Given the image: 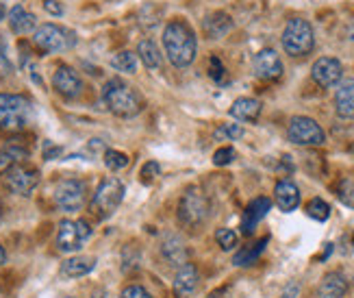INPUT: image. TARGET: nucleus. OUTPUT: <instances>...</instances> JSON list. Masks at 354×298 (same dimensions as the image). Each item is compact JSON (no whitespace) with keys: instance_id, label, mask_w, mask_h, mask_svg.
Returning a JSON list of instances; mask_svg holds the SVG:
<instances>
[{"instance_id":"obj_25","label":"nucleus","mask_w":354,"mask_h":298,"mask_svg":"<svg viewBox=\"0 0 354 298\" xmlns=\"http://www.w3.org/2000/svg\"><path fill=\"white\" fill-rule=\"evenodd\" d=\"M137 59H140L148 70H157L163 64V57H161V53L157 49V44L152 40H142L140 42V46H137Z\"/></svg>"},{"instance_id":"obj_35","label":"nucleus","mask_w":354,"mask_h":298,"mask_svg":"<svg viewBox=\"0 0 354 298\" xmlns=\"http://www.w3.org/2000/svg\"><path fill=\"white\" fill-rule=\"evenodd\" d=\"M13 72V66L7 57V46H5V40L0 37V78H5Z\"/></svg>"},{"instance_id":"obj_37","label":"nucleus","mask_w":354,"mask_h":298,"mask_svg":"<svg viewBox=\"0 0 354 298\" xmlns=\"http://www.w3.org/2000/svg\"><path fill=\"white\" fill-rule=\"evenodd\" d=\"M120 298H152V296L142 286H127L124 290H122Z\"/></svg>"},{"instance_id":"obj_11","label":"nucleus","mask_w":354,"mask_h":298,"mask_svg":"<svg viewBox=\"0 0 354 298\" xmlns=\"http://www.w3.org/2000/svg\"><path fill=\"white\" fill-rule=\"evenodd\" d=\"M5 183L13 194L28 196L39 185V172L26 164L13 166L5 172Z\"/></svg>"},{"instance_id":"obj_15","label":"nucleus","mask_w":354,"mask_h":298,"mask_svg":"<svg viewBox=\"0 0 354 298\" xmlns=\"http://www.w3.org/2000/svg\"><path fill=\"white\" fill-rule=\"evenodd\" d=\"M272 209V200L261 196V198H254L248 207H245L243 211V218H241V233L243 235H252L257 225L263 220V218L268 216V211Z\"/></svg>"},{"instance_id":"obj_42","label":"nucleus","mask_w":354,"mask_h":298,"mask_svg":"<svg viewBox=\"0 0 354 298\" xmlns=\"http://www.w3.org/2000/svg\"><path fill=\"white\" fill-rule=\"evenodd\" d=\"M5 261H7V253H5V248L0 246V265H3Z\"/></svg>"},{"instance_id":"obj_29","label":"nucleus","mask_w":354,"mask_h":298,"mask_svg":"<svg viewBox=\"0 0 354 298\" xmlns=\"http://www.w3.org/2000/svg\"><path fill=\"white\" fill-rule=\"evenodd\" d=\"M306 213L317 222H326L330 218V205L324 198H313V200H309V205H306Z\"/></svg>"},{"instance_id":"obj_27","label":"nucleus","mask_w":354,"mask_h":298,"mask_svg":"<svg viewBox=\"0 0 354 298\" xmlns=\"http://www.w3.org/2000/svg\"><path fill=\"white\" fill-rule=\"evenodd\" d=\"M28 159V150L22 146H7L0 150V172H7L13 166H20Z\"/></svg>"},{"instance_id":"obj_3","label":"nucleus","mask_w":354,"mask_h":298,"mask_svg":"<svg viewBox=\"0 0 354 298\" xmlns=\"http://www.w3.org/2000/svg\"><path fill=\"white\" fill-rule=\"evenodd\" d=\"M122 200H124V185H122V181L115 177L104 179L94 192V198L89 202V211L96 220H106V218L115 213Z\"/></svg>"},{"instance_id":"obj_6","label":"nucleus","mask_w":354,"mask_h":298,"mask_svg":"<svg viewBox=\"0 0 354 298\" xmlns=\"http://www.w3.org/2000/svg\"><path fill=\"white\" fill-rule=\"evenodd\" d=\"M30 103L20 94H0V129L22 131L28 120Z\"/></svg>"},{"instance_id":"obj_45","label":"nucleus","mask_w":354,"mask_h":298,"mask_svg":"<svg viewBox=\"0 0 354 298\" xmlns=\"http://www.w3.org/2000/svg\"><path fill=\"white\" fill-rule=\"evenodd\" d=\"M68 298H72V296H68Z\"/></svg>"},{"instance_id":"obj_5","label":"nucleus","mask_w":354,"mask_h":298,"mask_svg":"<svg viewBox=\"0 0 354 298\" xmlns=\"http://www.w3.org/2000/svg\"><path fill=\"white\" fill-rule=\"evenodd\" d=\"M209 213H211V207H209V200H207L205 192L192 187V190L183 194V198L178 202V222L183 227H187V229L203 227L209 220Z\"/></svg>"},{"instance_id":"obj_1","label":"nucleus","mask_w":354,"mask_h":298,"mask_svg":"<svg viewBox=\"0 0 354 298\" xmlns=\"http://www.w3.org/2000/svg\"><path fill=\"white\" fill-rule=\"evenodd\" d=\"M163 49L170 59V64L176 68H187L194 64L198 40L194 28L185 20H172L163 28Z\"/></svg>"},{"instance_id":"obj_28","label":"nucleus","mask_w":354,"mask_h":298,"mask_svg":"<svg viewBox=\"0 0 354 298\" xmlns=\"http://www.w3.org/2000/svg\"><path fill=\"white\" fill-rule=\"evenodd\" d=\"M111 68L124 74H135L137 70V53L133 55L131 51H122L115 57H111Z\"/></svg>"},{"instance_id":"obj_10","label":"nucleus","mask_w":354,"mask_h":298,"mask_svg":"<svg viewBox=\"0 0 354 298\" xmlns=\"http://www.w3.org/2000/svg\"><path fill=\"white\" fill-rule=\"evenodd\" d=\"M91 238L87 220H61L57 231V248L61 253H76Z\"/></svg>"},{"instance_id":"obj_19","label":"nucleus","mask_w":354,"mask_h":298,"mask_svg":"<svg viewBox=\"0 0 354 298\" xmlns=\"http://www.w3.org/2000/svg\"><path fill=\"white\" fill-rule=\"evenodd\" d=\"M346 292H348L346 277L342 272H328V274H324V279L319 281L315 296L317 298H344Z\"/></svg>"},{"instance_id":"obj_30","label":"nucleus","mask_w":354,"mask_h":298,"mask_svg":"<svg viewBox=\"0 0 354 298\" xmlns=\"http://www.w3.org/2000/svg\"><path fill=\"white\" fill-rule=\"evenodd\" d=\"M129 155L127 152H122V150H113V148H109V150H104V166L109 168V170H113V172H118V170H124L127 166H129Z\"/></svg>"},{"instance_id":"obj_7","label":"nucleus","mask_w":354,"mask_h":298,"mask_svg":"<svg viewBox=\"0 0 354 298\" xmlns=\"http://www.w3.org/2000/svg\"><path fill=\"white\" fill-rule=\"evenodd\" d=\"M33 42L39 51L44 53H66L70 49H74L76 44V35L72 30L59 26V24H41L35 28L33 33Z\"/></svg>"},{"instance_id":"obj_17","label":"nucleus","mask_w":354,"mask_h":298,"mask_svg":"<svg viewBox=\"0 0 354 298\" xmlns=\"http://www.w3.org/2000/svg\"><path fill=\"white\" fill-rule=\"evenodd\" d=\"M274 198H276V205H279V209L289 213V211H294L300 205V190H298V185L294 181L283 179L274 187Z\"/></svg>"},{"instance_id":"obj_41","label":"nucleus","mask_w":354,"mask_h":298,"mask_svg":"<svg viewBox=\"0 0 354 298\" xmlns=\"http://www.w3.org/2000/svg\"><path fill=\"white\" fill-rule=\"evenodd\" d=\"M7 15V5H5V0H0V20H3Z\"/></svg>"},{"instance_id":"obj_38","label":"nucleus","mask_w":354,"mask_h":298,"mask_svg":"<svg viewBox=\"0 0 354 298\" xmlns=\"http://www.w3.org/2000/svg\"><path fill=\"white\" fill-rule=\"evenodd\" d=\"M339 198L346 202V205L354 207V185L350 181H344L342 187H339Z\"/></svg>"},{"instance_id":"obj_12","label":"nucleus","mask_w":354,"mask_h":298,"mask_svg":"<svg viewBox=\"0 0 354 298\" xmlns=\"http://www.w3.org/2000/svg\"><path fill=\"white\" fill-rule=\"evenodd\" d=\"M311 76L319 87H335V85H339L344 78V66H342V61L335 57H322L313 64Z\"/></svg>"},{"instance_id":"obj_23","label":"nucleus","mask_w":354,"mask_h":298,"mask_svg":"<svg viewBox=\"0 0 354 298\" xmlns=\"http://www.w3.org/2000/svg\"><path fill=\"white\" fill-rule=\"evenodd\" d=\"M161 255L163 259L170 263V265H180L187 263V248H185L183 240L176 238V235H170V238H165L163 246H161Z\"/></svg>"},{"instance_id":"obj_46","label":"nucleus","mask_w":354,"mask_h":298,"mask_svg":"<svg viewBox=\"0 0 354 298\" xmlns=\"http://www.w3.org/2000/svg\"><path fill=\"white\" fill-rule=\"evenodd\" d=\"M352 281H354V279H352Z\"/></svg>"},{"instance_id":"obj_8","label":"nucleus","mask_w":354,"mask_h":298,"mask_svg":"<svg viewBox=\"0 0 354 298\" xmlns=\"http://www.w3.org/2000/svg\"><path fill=\"white\" fill-rule=\"evenodd\" d=\"M53 200L61 211H79L87 200V185L79 179H61L53 190Z\"/></svg>"},{"instance_id":"obj_31","label":"nucleus","mask_w":354,"mask_h":298,"mask_svg":"<svg viewBox=\"0 0 354 298\" xmlns=\"http://www.w3.org/2000/svg\"><path fill=\"white\" fill-rule=\"evenodd\" d=\"M213 137L218 139V142H235V139L243 137V129L239 124H222L220 129H215Z\"/></svg>"},{"instance_id":"obj_34","label":"nucleus","mask_w":354,"mask_h":298,"mask_svg":"<svg viewBox=\"0 0 354 298\" xmlns=\"http://www.w3.org/2000/svg\"><path fill=\"white\" fill-rule=\"evenodd\" d=\"M209 76L213 78L215 83H224V76H226V68L218 57H211L209 59Z\"/></svg>"},{"instance_id":"obj_21","label":"nucleus","mask_w":354,"mask_h":298,"mask_svg":"<svg viewBox=\"0 0 354 298\" xmlns=\"http://www.w3.org/2000/svg\"><path fill=\"white\" fill-rule=\"evenodd\" d=\"M96 268V259L87 257V255H79V257H70L61 263V277L66 279H81L87 277L91 270Z\"/></svg>"},{"instance_id":"obj_24","label":"nucleus","mask_w":354,"mask_h":298,"mask_svg":"<svg viewBox=\"0 0 354 298\" xmlns=\"http://www.w3.org/2000/svg\"><path fill=\"white\" fill-rule=\"evenodd\" d=\"M228 114L239 122H254L261 114V103L257 98H237Z\"/></svg>"},{"instance_id":"obj_26","label":"nucleus","mask_w":354,"mask_h":298,"mask_svg":"<svg viewBox=\"0 0 354 298\" xmlns=\"http://www.w3.org/2000/svg\"><path fill=\"white\" fill-rule=\"evenodd\" d=\"M268 242H270V238H261L257 244H252V246H245V248H241L239 253L233 257V263L235 265H239V268H245V265H252L257 259H259V255L263 253L266 250V246H268Z\"/></svg>"},{"instance_id":"obj_22","label":"nucleus","mask_w":354,"mask_h":298,"mask_svg":"<svg viewBox=\"0 0 354 298\" xmlns=\"http://www.w3.org/2000/svg\"><path fill=\"white\" fill-rule=\"evenodd\" d=\"M9 26L15 35H28L30 30L37 28V20L33 13H28L22 5H15L9 11Z\"/></svg>"},{"instance_id":"obj_16","label":"nucleus","mask_w":354,"mask_h":298,"mask_svg":"<svg viewBox=\"0 0 354 298\" xmlns=\"http://www.w3.org/2000/svg\"><path fill=\"white\" fill-rule=\"evenodd\" d=\"M198 283H200V274H198V268L194 263H183L176 277H174V296L176 298H189L196 290H198Z\"/></svg>"},{"instance_id":"obj_44","label":"nucleus","mask_w":354,"mask_h":298,"mask_svg":"<svg viewBox=\"0 0 354 298\" xmlns=\"http://www.w3.org/2000/svg\"><path fill=\"white\" fill-rule=\"evenodd\" d=\"M94 298H106V296H104V294H102V292H100V294H96V296H94Z\"/></svg>"},{"instance_id":"obj_4","label":"nucleus","mask_w":354,"mask_h":298,"mask_svg":"<svg viewBox=\"0 0 354 298\" xmlns=\"http://www.w3.org/2000/svg\"><path fill=\"white\" fill-rule=\"evenodd\" d=\"M283 49L287 55L291 57H304L313 51L315 46V33H313V26L302 20V18H294L289 20L285 30H283Z\"/></svg>"},{"instance_id":"obj_39","label":"nucleus","mask_w":354,"mask_h":298,"mask_svg":"<svg viewBox=\"0 0 354 298\" xmlns=\"http://www.w3.org/2000/svg\"><path fill=\"white\" fill-rule=\"evenodd\" d=\"M44 9L48 11L50 15H55V18H61L64 15V5L59 3V0H44Z\"/></svg>"},{"instance_id":"obj_20","label":"nucleus","mask_w":354,"mask_h":298,"mask_svg":"<svg viewBox=\"0 0 354 298\" xmlns=\"http://www.w3.org/2000/svg\"><path fill=\"white\" fill-rule=\"evenodd\" d=\"M230 28H233V20H230V15L224 13V11H213L203 20V30H205V35L209 40L224 37Z\"/></svg>"},{"instance_id":"obj_2","label":"nucleus","mask_w":354,"mask_h":298,"mask_svg":"<svg viewBox=\"0 0 354 298\" xmlns=\"http://www.w3.org/2000/svg\"><path fill=\"white\" fill-rule=\"evenodd\" d=\"M102 100L111 114L120 118H135L144 109V98L140 91L124 83L122 78H111L102 87Z\"/></svg>"},{"instance_id":"obj_14","label":"nucleus","mask_w":354,"mask_h":298,"mask_svg":"<svg viewBox=\"0 0 354 298\" xmlns=\"http://www.w3.org/2000/svg\"><path fill=\"white\" fill-rule=\"evenodd\" d=\"M252 68H254V74L259 78H263V81H276V78H281L283 74V61L274 49H263L254 55Z\"/></svg>"},{"instance_id":"obj_33","label":"nucleus","mask_w":354,"mask_h":298,"mask_svg":"<svg viewBox=\"0 0 354 298\" xmlns=\"http://www.w3.org/2000/svg\"><path fill=\"white\" fill-rule=\"evenodd\" d=\"M235 157H237V152H235L233 146H222L220 150H215V155H213V164H215V166H228V164H233V161H235Z\"/></svg>"},{"instance_id":"obj_36","label":"nucleus","mask_w":354,"mask_h":298,"mask_svg":"<svg viewBox=\"0 0 354 298\" xmlns=\"http://www.w3.org/2000/svg\"><path fill=\"white\" fill-rule=\"evenodd\" d=\"M159 175H161V166H159L157 161H148V164H144V168H142V179H144V183L155 181Z\"/></svg>"},{"instance_id":"obj_40","label":"nucleus","mask_w":354,"mask_h":298,"mask_svg":"<svg viewBox=\"0 0 354 298\" xmlns=\"http://www.w3.org/2000/svg\"><path fill=\"white\" fill-rule=\"evenodd\" d=\"M61 152H64V148H61V146L46 144V148H44V159L46 161H53V159H57V157H61Z\"/></svg>"},{"instance_id":"obj_9","label":"nucleus","mask_w":354,"mask_h":298,"mask_svg":"<svg viewBox=\"0 0 354 298\" xmlns=\"http://www.w3.org/2000/svg\"><path fill=\"white\" fill-rule=\"evenodd\" d=\"M287 135H289V142H294L298 146H322L326 142L324 129H322L313 118H306V116L291 118L287 127Z\"/></svg>"},{"instance_id":"obj_43","label":"nucleus","mask_w":354,"mask_h":298,"mask_svg":"<svg viewBox=\"0 0 354 298\" xmlns=\"http://www.w3.org/2000/svg\"><path fill=\"white\" fill-rule=\"evenodd\" d=\"M294 294H298V286H291V292H287L283 298H291V296H294Z\"/></svg>"},{"instance_id":"obj_13","label":"nucleus","mask_w":354,"mask_h":298,"mask_svg":"<svg viewBox=\"0 0 354 298\" xmlns=\"http://www.w3.org/2000/svg\"><path fill=\"white\" fill-rule=\"evenodd\" d=\"M53 87L64 98H79L83 91V81L79 72L70 66H59L53 74Z\"/></svg>"},{"instance_id":"obj_18","label":"nucleus","mask_w":354,"mask_h":298,"mask_svg":"<svg viewBox=\"0 0 354 298\" xmlns=\"http://www.w3.org/2000/svg\"><path fill=\"white\" fill-rule=\"evenodd\" d=\"M335 109L339 118L354 120V78H346V81H342L339 87H337Z\"/></svg>"},{"instance_id":"obj_32","label":"nucleus","mask_w":354,"mask_h":298,"mask_svg":"<svg viewBox=\"0 0 354 298\" xmlns=\"http://www.w3.org/2000/svg\"><path fill=\"white\" fill-rule=\"evenodd\" d=\"M215 240H218L222 250H233L237 246V233L233 229H218L215 231Z\"/></svg>"}]
</instances>
